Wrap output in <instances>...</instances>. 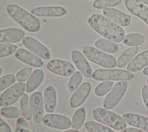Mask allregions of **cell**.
<instances>
[{
  "label": "cell",
  "mask_w": 148,
  "mask_h": 132,
  "mask_svg": "<svg viewBox=\"0 0 148 132\" xmlns=\"http://www.w3.org/2000/svg\"><path fill=\"white\" fill-rule=\"evenodd\" d=\"M17 49V46L14 44L1 43L0 44V57L9 56L13 54Z\"/></svg>",
  "instance_id": "obj_33"
},
{
  "label": "cell",
  "mask_w": 148,
  "mask_h": 132,
  "mask_svg": "<svg viewBox=\"0 0 148 132\" xmlns=\"http://www.w3.org/2000/svg\"><path fill=\"white\" fill-rule=\"evenodd\" d=\"M27 119L25 118L21 117L17 120L16 122V127H22L28 129V124L26 120Z\"/></svg>",
  "instance_id": "obj_38"
},
{
  "label": "cell",
  "mask_w": 148,
  "mask_h": 132,
  "mask_svg": "<svg viewBox=\"0 0 148 132\" xmlns=\"http://www.w3.org/2000/svg\"><path fill=\"white\" fill-rule=\"evenodd\" d=\"M83 79L82 73L79 71H75L69 80L68 84V90L71 92H73L76 90L80 86L82 83Z\"/></svg>",
  "instance_id": "obj_30"
},
{
  "label": "cell",
  "mask_w": 148,
  "mask_h": 132,
  "mask_svg": "<svg viewBox=\"0 0 148 132\" xmlns=\"http://www.w3.org/2000/svg\"><path fill=\"white\" fill-rule=\"evenodd\" d=\"M123 0H95L93 3V7L98 9L107 7L116 6L121 3Z\"/></svg>",
  "instance_id": "obj_32"
},
{
  "label": "cell",
  "mask_w": 148,
  "mask_h": 132,
  "mask_svg": "<svg viewBox=\"0 0 148 132\" xmlns=\"http://www.w3.org/2000/svg\"><path fill=\"white\" fill-rule=\"evenodd\" d=\"M148 65V50L136 55L128 64L127 69L130 72H137Z\"/></svg>",
  "instance_id": "obj_20"
},
{
  "label": "cell",
  "mask_w": 148,
  "mask_h": 132,
  "mask_svg": "<svg viewBox=\"0 0 148 132\" xmlns=\"http://www.w3.org/2000/svg\"><path fill=\"white\" fill-rule=\"evenodd\" d=\"M119 132H145V131L137 128L128 127V128H124L122 130H120Z\"/></svg>",
  "instance_id": "obj_39"
},
{
  "label": "cell",
  "mask_w": 148,
  "mask_h": 132,
  "mask_svg": "<svg viewBox=\"0 0 148 132\" xmlns=\"http://www.w3.org/2000/svg\"><path fill=\"white\" fill-rule=\"evenodd\" d=\"M127 9L148 25V8L138 0H125Z\"/></svg>",
  "instance_id": "obj_13"
},
{
  "label": "cell",
  "mask_w": 148,
  "mask_h": 132,
  "mask_svg": "<svg viewBox=\"0 0 148 132\" xmlns=\"http://www.w3.org/2000/svg\"><path fill=\"white\" fill-rule=\"evenodd\" d=\"M62 132H80V131L77 130H75V129H71V130H68Z\"/></svg>",
  "instance_id": "obj_42"
},
{
  "label": "cell",
  "mask_w": 148,
  "mask_h": 132,
  "mask_svg": "<svg viewBox=\"0 0 148 132\" xmlns=\"http://www.w3.org/2000/svg\"><path fill=\"white\" fill-rule=\"evenodd\" d=\"M20 106L23 115L27 120H30L32 118V111L29 100L27 94H23L20 99Z\"/></svg>",
  "instance_id": "obj_28"
},
{
  "label": "cell",
  "mask_w": 148,
  "mask_h": 132,
  "mask_svg": "<svg viewBox=\"0 0 148 132\" xmlns=\"http://www.w3.org/2000/svg\"><path fill=\"white\" fill-rule=\"evenodd\" d=\"M25 32L20 28H10L0 30L1 43H16L23 39Z\"/></svg>",
  "instance_id": "obj_17"
},
{
  "label": "cell",
  "mask_w": 148,
  "mask_h": 132,
  "mask_svg": "<svg viewBox=\"0 0 148 132\" xmlns=\"http://www.w3.org/2000/svg\"><path fill=\"white\" fill-rule=\"evenodd\" d=\"M16 79V76L12 74L1 76L0 78V91H2L13 85L15 83Z\"/></svg>",
  "instance_id": "obj_34"
},
{
  "label": "cell",
  "mask_w": 148,
  "mask_h": 132,
  "mask_svg": "<svg viewBox=\"0 0 148 132\" xmlns=\"http://www.w3.org/2000/svg\"><path fill=\"white\" fill-rule=\"evenodd\" d=\"M139 1H140L141 2H143L145 4H146L148 5V0H138Z\"/></svg>",
  "instance_id": "obj_43"
},
{
  "label": "cell",
  "mask_w": 148,
  "mask_h": 132,
  "mask_svg": "<svg viewBox=\"0 0 148 132\" xmlns=\"http://www.w3.org/2000/svg\"><path fill=\"white\" fill-rule=\"evenodd\" d=\"M124 120L130 126L148 132V118L134 113H125L123 116Z\"/></svg>",
  "instance_id": "obj_19"
},
{
  "label": "cell",
  "mask_w": 148,
  "mask_h": 132,
  "mask_svg": "<svg viewBox=\"0 0 148 132\" xmlns=\"http://www.w3.org/2000/svg\"><path fill=\"white\" fill-rule=\"evenodd\" d=\"M86 109L83 107L77 109L72 116V127L75 130L80 129L84 122L86 118Z\"/></svg>",
  "instance_id": "obj_26"
},
{
  "label": "cell",
  "mask_w": 148,
  "mask_h": 132,
  "mask_svg": "<svg viewBox=\"0 0 148 132\" xmlns=\"http://www.w3.org/2000/svg\"><path fill=\"white\" fill-rule=\"evenodd\" d=\"M1 115L8 118L13 119L20 117L23 113L20 109L15 107H4L1 109Z\"/></svg>",
  "instance_id": "obj_31"
},
{
  "label": "cell",
  "mask_w": 148,
  "mask_h": 132,
  "mask_svg": "<svg viewBox=\"0 0 148 132\" xmlns=\"http://www.w3.org/2000/svg\"><path fill=\"white\" fill-rule=\"evenodd\" d=\"M103 14L113 22L122 27H126L131 23V17L128 14L112 8H106L103 9Z\"/></svg>",
  "instance_id": "obj_14"
},
{
  "label": "cell",
  "mask_w": 148,
  "mask_h": 132,
  "mask_svg": "<svg viewBox=\"0 0 148 132\" xmlns=\"http://www.w3.org/2000/svg\"><path fill=\"white\" fill-rule=\"evenodd\" d=\"M0 132H12L9 125L2 119H0Z\"/></svg>",
  "instance_id": "obj_37"
},
{
  "label": "cell",
  "mask_w": 148,
  "mask_h": 132,
  "mask_svg": "<svg viewBox=\"0 0 148 132\" xmlns=\"http://www.w3.org/2000/svg\"><path fill=\"white\" fill-rule=\"evenodd\" d=\"M42 122L45 125L57 129L65 130L72 126V122L68 117L59 114H47L43 116Z\"/></svg>",
  "instance_id": "obj_11"
},
{
  "label": "cell",
  "mask_w": 148,
  "mask_h": 132,
  "mask_svg": "<svg viewBox=\"0 0 148 132\" xmlns=\"http://www.w3.org/2000/svg\"><path fill=\"white\" fill-rule=\"evenodd\" d=\"M29 102L34 121L39 124L41 123L44 114V100L40 91H35L30 96Z\"/></svg>",
  "instance_id": "obj_9"
},
{
  "label": "cell",
  "mask_w": 148,
  "mask_h": 132,
  "mask_svg": "<svg viewBox=\"0 0 148 132\" xmlns=\"http://www.w3.org/2000/svg\"><path fill=\"white\" fill-rule=\"evenodd\" d=\"M143 74L145 75H147L148 76V66L147 67H146L143 70Z\"/></svg>",
  "instance_id": "obj_41"
},
{
  "label": "cell",
  "mask_w": 148,
  "mask_h": 132,
  "mask_svg": "<svg viewBox=\"0 0 148 132\" xmlns=\"http://www.w3.org/2000/svg\"><path fill=\"white\" fill-rule=\"evenodd\" d=\"M45 76L44 72L41 69H35L29 78L26 84V90L28 93H31L35 90L42 83Z\"/></svg>",
  "instance_id": "obj_22"
},
{
  "label": "cell",
  "mask_w": 148,
  "mask_h": 132,
  "mask_svg": "<svg viewBox=\"0 0 148 132\" xmlns=\"http://www.w3.org/2000/svg\"><path fill=\"white\" fill-rule=\"evenodd\" d=\"M15 57L18 60L34 67L39 68L43 65V61L40 57L23 48H20L16 50Z\"/></svg>",
  "instance_id": "obj_18"
},
{
  "label": "cell",
  "mask_w": 148,
  "mask_h": 132,
  "mask_svg": "<svg viewBox=\"0 0 148 132\" xmlns=\"http://www.w3.org/2000/svg\"><path fill=\"white\" fill-rule=\"evenodd\" d=\"M71 58L79 71L86 78L92 75V68L83 54L79 50H74L71 53Z\"/></svg>",
  "instance_id": "obj_12"
},
{
  "label": "cell",
  "mask_w": 148,
  "mask_h": 132,
  "mask_svg": "<svg viewBox=\"0 0 148 132\" xmlns=\"http://www.w3.org/2000/svg\"><path fill=\"white\" fill-rule=\"evenodd\" d=\"M114 83L112 81L106 80L99 83L94 89V93L97 96L102 97L106 95L113 88Z\"/></svg>",
  "instance_id": "obj_29"
},
{
  "label": "cell",
  "mask_w": 148,
  "mask_h": 132,
  "mask_svg": "<svg viewBox=\"0 0 148 132\" xmlns=\"http://www.w3.org/2000/svg\"><path fill=\"white\" fill-rule=\"evenodd\" d=\"M47 68L50 72L63 76H69L75 72L73 64L61 59H53L47 64Z\"/></svg>",
  "instance_id": "obj_8"
},
{
  "label": "cell",
  "mask_w": 148,
  "mask_h": 132,
  "mask_svg": "<svg viewBox=\"0 0 148 132\" xmlns=\"http://www.w3.org/2000/svg\"><path fill=\"white\" fill-rule=\"evenodd\" d=\"M128 87L127 81L117 82L110 91L105 97L103 101V107L106 109H111L115 107L125 94Z\"/></svg>",
  "instance_id": "obj_6"
},
{
  "label": "cell",
  "mask_w": 148,
  "mask_h": 132,
  "mask_svg": "<svg viewBox=\"0 0 148 132\" xmlns=\"http://www.w3.org/2000/svg\"><path fill=\"white\" fill-rule=\"evenodd\" d=\"M92 77L99 81L103 80H131L134 78L132 72L119 69H98L93 73Z\"/></svg>",
  "instance_id": "obj_5"
},
{
  "label": "cell",
  "mask_w": 148,
  "mask_h": 132,
  "mask_svg": "<svg viewBox=\"0 0 148 132\" xmlns=\"http://www.w3.org/2000/svg\"><path fill=\"white\" fill-rule=\"evenodd\" d=\"M23 44L27 49L42 59L48 60L51 57V53L49 49L38 40L32 36H25L23 39Z\"/></svg>",
  "instance_id": "obj_10"
},
{
  "label": "cell",
  "mask_w": 148,
  "mask_h": 132,
  "mask_svg": "<svg viewBox=\"0 0 148 132\" xmlns=\"http://www.w3.org/2000/svg\"><path fill=\"white\" fill-rule=\"evenodd\" d=\"M88 23L97 33L114 42H120L125 37V31L120 25L102 14L91 15Z\"/></svg>",
  "instance_id": "obj_1"
},
{
  "label": "cell",
  "mask_w": 148,
  "mask_h": 132,
  "mask_svg": "<svg viewBox=\"0 0 148 132\" xmlns=\"http://www.w3.org/2000/svg\"><path fill=\"white\" fill-rule=\"evenodd\" d=\"M138 50L139 48L138 46L130 47L127 49L119 57L117 61V66L120 68L124 67L137 54Z\"/></svg>",
  "instance_id": "obj_23"
},
{
  "label": "cell",
  "mask_w": 148,
  "mask_h": 132,
  "mask_svg": "<svg viewBox=\"0 0 148 132\" xmlns=\"http://www.w3.org/2000/svg\"><path fill=\"white\" fill-rule=\"evenodd\" d=\"M145 41V38L142 34L139 33H130L125 36L123 43L127 46H137L142 45Z\"/></svg>",
  "instance_id": "obj_25"
},
{
  "label": "cell",
  "mask_w": 148,
  "mask_h": 132,
  "mask_svg": "<svg viewBox=\"0 0 148 132\" xmlns=\"http://www.w3.org/2000/svg\"><path fill=\"white\" fill-rule=\"evenodd\" d=\"M83 52L88 60L103 67L112 68L117 65V61L114 56L104 53L93 46H85Z\"/></svg>",
  "instance_id": "obj_4"
},
{
  "label": "cell",
  "mask_w": 148,
  "mask_h": 132,
  "mask_svg": "<svg viewBox=\"0 0 148 132\" xmlns=\"http://www.w3.org/2000/svg\"><path fill=\"white\" fill-rule=\"evenodd\" d=\"M142 97L145 107L148 108V85H145L142 89Z\"/></svg>",
  "instance_id": "obj_36"
},
{
  "label": "cell",
  "mask_w": 148,
  "mask_h": 132,
  "mask_svg": "<svg viewBox=\"0 0 148 132\" xmlns=\"http://www.w3.org/2000/svg\"><path fill=\"white\" fill-rule=\"evenodd\" d=\"M9 16L25 30L35 32L40 30L41 23L39 19L16 4H9L6 7Z\"/></svg>",
  "instance_id": "obj_2"
},
{
  "label": "cell",
  "mask_w": 148,
  "mask_h": 132,
  "mask_svg": "<svg viewBox=\"0 0 148 132\" xmlns=\"http://www.w3.org/2000/svg\"><path fill=\"white\" fill-rule=\"evenodd\" d=\"M0 69H1V72H0V75H1L2 74V68L1 67L0 68Z\"/></svg>",
  "instance_id": "obj_44"
},
{
  "label": "cell",
  "mask_w": 148,
  "mask_h": 132,
  "mask_svg": "<svg viewBox=\"0 0 148 132\" xmlns=\"http://www.w3.org/2000/svg\"><path fill=\"white\" fill-rule=\"evenodd\" d=\"M84 126L89 132H114L107 126L92 120L87 121Z\"/></svg>",
  "instance_id": "obj_27"
},
{
  "label": "cell",
  "mask_w": 148,
  "mask_h": 132,
  "mask_svg": "<svg viewBox=\"0 0 148 132\" xmlns=\"http://www.w3.org/2000/svg\"><path fill=\"white\" fill-rule=\"evenodd\" d=\"M43 100L45 110L49 113L53 112L56 107L57 104V93L54 87L49 86L45 89Z\"/></svg>",
  "instance_id": "obj_21"
},
{
  "label": "cell",
  "mask_w": 148,
  "mask_h": 132,
  "mask_svg": "<svg viewBox=\"0 0 148 132\" xmlns=\"http://www.w3.org/2000/svg\"><path fill=\"white\" fill-rule=\"evenodd\" d=\"M147 85H148V79H147Z\"/></svg>",
  "instance_id": "obj_45"
},
{
  "label": "cell",
  "mask_w": 148,
  "mask_h": 132,
  "mask_svg": "<svg viewBox=\"0 0 148 132\" xmlns=\"http://www.w3.org/2000/svg\"><path fill=\"white\" fill-rule=\"evenodd\" d=\"M25 88L26 85L23 82H18L11 86L2 93L0 105L8 107L15 103L24 94Z\"/></svg>",
  "instance_id": "obj_7"
},
{
  "label": "cell",
  "mask_w": 148,
  "mask_h": 132,
  "mask_svg": "<svg viewBox=\"0 0 148 132\" xmlns=\"http://www.w3.org/2000/svg\"><path fill=\"white\" fill-rule=\"evenodd\" d=\"M92 115L98 122L115 130H120L127 126L124 118L105 108H97L94 109L92 111Z\"/></svg>",
  "instance_id": "obj_3"
},
{
  "label": "cell",
  "mask_w": 148,
  "mask_h": 132,
  "mask_svg": "<svg viewBox=\"0 0 148 132\" xmlns=\"http://www.w3.org/2000/svg\"><path fill=\"white\" fill-rule=\"evenodd\" d=\"M32 70L31 67H26L20 70L16 74V79L17 81L24 82L27 80L31 75Z\"/></svg>",
  "instance_id": "obj_35"
},
{
  "label": "cell",
  "mask_w": 148,
  "mask_h": 132,
  "mask_svg": "<svg viewBox=\"0 0 148 132\" xmlns=\"http://www.w3.org/2000/svg\"><path fill=\"white\" fill-rule=\"evenodd\" d=\"M31 13L39 17H61L67 13V10L61 6H39L32 9Z\"/></svg>",
  "instance_id": "obj_16"
},
{
  "label": "cell",
  "mask_w": 148,
  "mask_h": 132,
  "mask_svg": "<svg viewBox=\"0 0 148 132\" xmlns=\"http://www.w3.org/2000/svg\"><path fill=\"white\" fill-rule=\"evenodd\" d=\"M91 89V85L89 82L82 83L73 94L70 99V106L72 108H77L82 105L88 96Z\"/></svg>",
  "instance_id": "obj_15"
},
{
  "label": "cell",
  "mask_w": 148,
  "mask_h": 132,
  "mask_svg": "<svg viewBox=\"0 0 148 132\" xmlns=\"http://www.w3.org/2000/svg\"><path fill=\"white\" fill-rule=\"evenodd\" d=\"M94 45L97 49L109 53H116L119 49V46L116 43L106 39H98L95 42Z\"/></svg>",
  "instance_id": "obj_24"
},
{
  "label": "cell",
  "mask_w": 148,
  "mask_h": 132,
  "mask_svg": "<svg viewBox=\"0 0 148 132\" xmlns=\"http://www.w3.org/2000/svg\"><path fill=\"white\" fill-rule=\"evenodd\" d=\"M15 132H31V131L25 128L16 127V129L15 130Z\"/></svg>",
  "instance_id": "obj_40"
}]
</instances>
